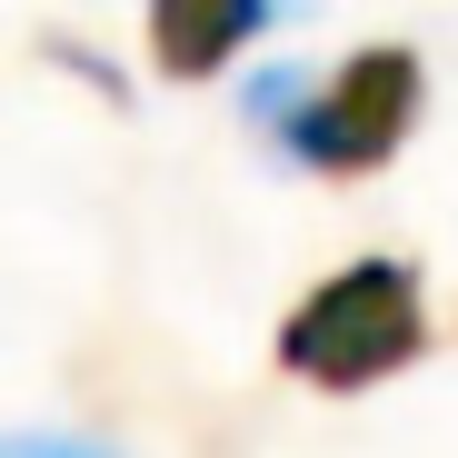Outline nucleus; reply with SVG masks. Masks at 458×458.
<instances>
[{"label":"nucleus","instance_id":"f257e3e1","mask_svg":"<svg viewBox=\"0 0 458 458\" xmlns=\"http://www.w3.org/2000/svg\"><path fill=\"white\" fill-rule=\"evenodd\" d=\"M250 110L269 120L279 140V160L289 170H319V180H369V170H389L419 110H428V60L409 40H359L329 81H259Z\"/></svg>","mask_w":458,"mask_h":458},{"label":"nucleus","instance_id":"f03ea898","mask_svg":"<svg viewBox=\"0 0 458 458\" xmlns=\"http://www.w3.org/2000/svg\"><path fill=\"white\" fill-rule=\"evenodd\" d=\"M419 349H428V279H419V259H389V250L339 259L279 319V369L299 389H329V399H359L378 378H399Z\"/></svg>","mask_w":458,"mask_h":458},{"label":"nucleus","instance_id":"7ed1b4c3","mask_svg":"<svg viewBox=\"0 0 458 458\" xmlns=\"http://www.w3.org/2000/svg\"><path fill=\"white\" fill-rule=\"evenodd\" d=\"M279 21V0H149V70L180 90L219 81L259 30Z\"/></svg>","mask_w":458,"mask_h":458},{"label":"nucleus","instance_id":"20e7f679","mask_svg":"<svg viewBox=\"0 0 458 458\" xmlns=\"http://www.w3.org/2000/svg\"><path fill=\"white\" fill-rule=\"evenodd\" d=\"M0 458H110V448L70 438V428H0Z\"/></svg>","mask_w":458,"mask_h":458}]
</instances>
